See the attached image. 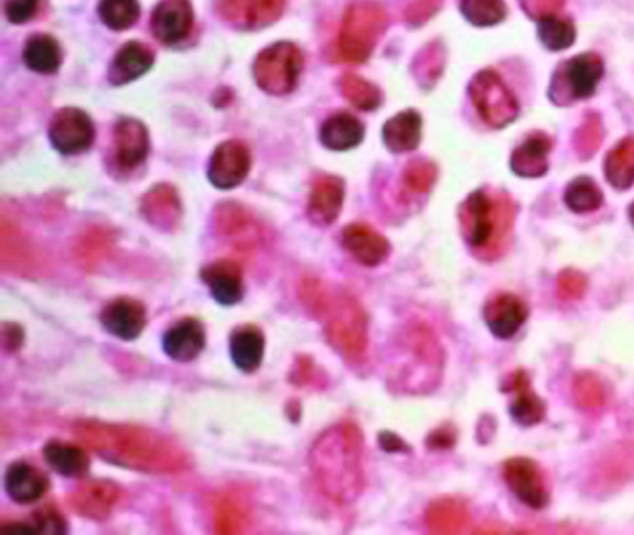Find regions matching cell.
Segmentation results:
<instances>
[{
	"mask_svg": "<svg viewBox=\"0 0 634 535\" xmlns=\"http://www.w3.org/2000/svg\"><path fill=\"white\" fill-rule=\"evenodd\" d=\"M43 455L52 472L63 477H83L90 472V455L81 447L51 441L45 445Z\"/></svg>",
	"mask_w": 634,
	"mask_h": 535,
	"instance_id": "29",
	"label": "cell"
},
{
	"mask_svg": "<svg viewBox=\"0 0 634 535\" xmlns=\"http://www.w3.org/2000/svg\"><path fill=\"white\" fill-rule=\"evenodd\" d=\"M310 305L322 314L325 331L334 348L353 360L363 357L367 346V319L359 302L343 293L330 296L318 290Z\"/></svg>",
	"mask_w": 634,
	"mask_h": 535,
	"instance_id": "4",
	"label": "cell"
},
{
	"mask_svg": "<svg viewBox=\"0 0 634 535\" xmlns=\"http://www.w3.org/2000/svg\"><path fill=\"white\" fill-rule=\"evenodd\" d=\"M454 443H456V431L451 427H442L427 439V445L432 449H449L454 447Z\"/></svg>",
	"mask_w": 634,
	"mask_h": 535,
	"instance_id": "48",
	"label": "cell"
},
{
	"mask_svg": "<svg viewBox=\"0 0 634 535\" xmlns=\"http://www.w3.org/2000/svg\"><path fill=\"white\" fill-rule=\"evenodd\" d=\"M23 57H25L28 69L43 73V75H51L55 71H59L61 61H63L59 43L49 35H37V37L28 38Z\"/></svg>",
	"mask_w": 634,
	"mask_h": 535,
	"instance_id": "31",
	"label": "cell"
},
{
	"mask_svg": "<svg viewBox=\"0 0 634 535\" xmlns=\"http://www.w3.org/2000/svg\"><path fill=\"white\" fill-rule=\"evenodd\" d=\"M468 520V513L457 501H439L430 511V525L439 534H454Z\"/></svg>",
	"mask_w": 634,
	"mask_h": 535,
	"instance_id": "39",
	"label": "cell"
},
{
	"mask_svg": "<svg viewBox=\"0 0 634 535\" xmlns=\"http://www.w3.org/2000/svg\"><path fill=\"white\" fill-rule=\"evenodd\" d=\"M604 174L617 190H629L634 183V138H626L610 150Z\"/></svg>",
	"mask_w": 634,
	"mask_h": 535,
	"instance_id": "32",
	"label": "cell"
},
{
	"mask_svg": "<svg viewBox=\"0 0 634 535\" xmlns=\"http://www.w3.org/2000/svg\"><path fill=\"white\" fill-rule=\"evenodd\" d=\"M421 129L423 121L418 111H401L385 123L383 141L394 153L413 152L421 143Z\"/></svg>",
	"mask_w": 634,
	"mask_h": 535,
	"instance_id": "26",
	"label": "cell"
},
{
	"mask_svg": "<svg viewBox=\"0 0 634 535\" xmlns=\"http://www.w3.org/2000/svg\"><path fill=\"white\" fill-rule=\"evenodd\" d=\"M140 13L138 0H102L99 4L103 23L114 31H126L129 26L136 25Z\"/></svg>",
	"mask_w": 634,
	"mask_h": 535,
	"instance_id": "35",
	"label": "cell"
},
{
	"mask_svg": "<svg viewBox=\"0 0 634 535\" xmlns=\"http://www.w3.org/2000/svg\"><path fill=\"white\" fill-rule=\"evenodd\" d=\"M11 326L7 324L4 326V332H2V336H4V346L9 348V350H16L21 344H23V331L16 326L14 329V334H11Z\"/></svg>",
	"mask_w": 634,
	"mask_h": 535,
	"instance_id": "50",
	"label": "cell"
},
{
	"mask_svg": "<svg viewBox=\"0 0 634 535\" xmlns=\"http://www.w3.org/2000/svg\"><path fill=\"white\" fill-rule=\"evenodd\" d=\"M79 437L95 447L103 457L136 469H178L179 455L155 435L129 427H111L85 423L79 427Z\"/></svg>",
	"mask_w": 634,
	"mask_h": 535,
	"instance_id": "1",
	"label": "cell"
},
{
	"mask_svg": "<svg viewBox=\"0 0 634 535\" xmlns=\"http://www.w3.org/2000/svg\"><path fill=\"white\" fill-rule=\"evenodd\" d=\"M629 216H631V222H633L634 226V204L631 205V210H629Z\"/></svg>",
	"mask_w": 634,
	"mask_h": 535,
	"instance_id": "51",
	"label": "cell"
},
{
	"mask_svg": "<svg viewBox=\"0 0 634 535\" xmlns=\"http://www.w3.org/2000/svg\"><path fill=\"white\" fill-rule=\"evenodd\" d=\"M344 183L337 176H320L308 195V219L315 226H330L343 207Z\"/></svg>",
	"mask_w": 634,
	"mask_h": 535,
	"instance_id": "15",
	"label": "cell"
},
{
	"mask_svg": "<svg viewBox=\"0 0 634 535\" xmlns=\"http://www.w3.org/2000/svg\"><path fill=\"white\" fill-rule=\"evenodd\" d=\"M512 217V204L502 191H494V195L483 190L473 191L459 210L466 242L485 260H495L506 250Z\"/></svg>",
	"mask_w": 634,
	"mask_h": 535,
	"instance_id": "3",
	"label": "cell"
},
{
	"mask_svg": "<svg viewBox=\"0 0 634 535\" xmlns=\"http://www.w3.org/2000/svg\"><path fill=\"white\" fill-rule=\"evenodd\" d=\"M439 4H442V0H415L407 11V21L411 25H419V23L432 19V14L439 9Z\"/></svg>",
	"mask_w": 634,
	"mask_h": 535,
	"instance_id": "47",
	"label": "cell"
},
{
	"mask_svg": "<svg viewBox=\"0 0 634 535\" xmlns=\"http://www.w3.org/2000/svg\"><path fill=\"white\" fill-rule=\"evenodd\" d=\"M461 13L476 26H494L506 19L504 0H461Z\"/></svg>",
	"mask_w": 634,
	"mask_h": 535,
	"instance_id": "37",
	"label": "cell"
},
{
	"mask_svg": "<svg viewBox=\"0 0 634 535\" xmlns=\"http://www.w3.org/2000/svg\"><path fill=\"white\" fill-rule=\"evenodd\" d=\"M164 353L176 362H190L206 346V331L198 319H181L165 332L162 338Z\"/></svg>",
	"mask_w": 634,
	"mask_h": 535,
	"instance_id": "19",
	"label": "cell"
},
{
	"mask_svg": "<svg viewBox=\"0 0 634 535\" xmlns=\"http://www.w3.org/2000/svg\"><path fill=\"white\" fill-rule=\"evenodd\" d=\"M538 37L542 40L548 51H564L574 45L576 40V28L571 21L566 19H545L540 21V28H538Z\"/></svg>",
	"mask_w": 634,
	"mask_h": 535,
	"instance_id": "36",
	"label": "cell"
},
{
	"mask_svg": "<svg viewBox=\"0 0 634 535\" xmlns=\"http://www.w3.org/2000/svg\"><path fill=\"white\" fill-rule=\"evenodd\" d=\"M574 396H576V401H578L580 407L597 408L604 403L602 384L592 374H583V377L576 379Z\"/></svg>",
	"mask_w": 634,
	"mask_h": 535,
	"instance_id": "42",
	"label": "cell"
},
{
	"mask_svg": "<svg viewBox=\"0 0 634 535\" xmlns=\"http://www.w3.org/2000/svg\"><path fill=\"white\" fill-rule=\"evenodd\" d=\"M379 445L387 451V453H399V451H407V445L395 433H380Z\"/></svg>",
	"mask_w": 634,
	"mask_h": 535,
	"instance_id": "49",
	"label": "cell"
},
{
	"mask_svg": "<svg viewBox=\"0 0 634 535\" xmlns=\"http://www.w3.org/2000/svg\"><path fill=\"white\" fill-rule=\"evenodd\" d=\"M230 357L242 372H256L265 360V334L253 324L240 326L230 336Z\"/></svg>",
	"mask_w": 634,
	"mask_h": 535,
	"instance_id": "24",
	"label": "cell"
},
{
	"mask_svg": "<svg viewBox=\"0 0 634 535\" xmlns=\"http://www.w3.org/2000/svg\"><path fill=\"white\" fill-rule=\"evenodd\" d=\"M564 202L576 214L595 212L602 205V191L592 179L580 176L568 183L566 193H564Z\"/></svg>",
	"mask_w": 634,
	"mask_h": 535,
	"instance_id": "33",
	"label": "cell"
},
{
	"mask_svg": "<svg viewBox=\"0 0 634 535\" xmlns=\"http://www.w3.org/2000/svg\"><path fill=\"white\" fill-rule=\"evenodd\" d=\"M193 11L188 0H162L152 14V33L164 45H176L188 37Z\"/></svg>",
	"mask_w": 634,
	"mask_h": 535,
	"instance_id": "14",
	"label": "cell"
},
{
	"mask_svg": "<svg viewBox=\"0 0 634 535\" xmlns=\"http://www.w3.org/2000/svg\"><path fill=\"white\" fill-rule=\"evenodd\" d=\"M286 0H218V13L234 28L256 31L279 21Z\"/></svg>",
	"mask_w": 634,
	"mask_h": 535,
	"instance_id": "11",
	"label": "cell"
},
{
	"mask_svg": "<svg viewBox=\"0 0 634 535\" xmlns=\"http://www.w3.org/2000/svg\"><path fill=\"white\" fill-rule=\"evenodd\" d=\"M119 499V489L111 482H87L77 487L71 496V506L77 513L91 520H105Z\"/></svg>",
	"mask_w": 634,
	"mask_h": 535,
	"instance_id": "22",
	"label": "cell"
},
{
	"mask_svg": "<svg viewBox=\"0 0 634 535\" xmlns=\"http://www.w3.org/2000/svg\"><path fill=\"white\" fill-rule=\"evenodd\" d=\"M559 290L564 298H580L586 290V278L580 272L566 270L560 274Z\"/></svg>",
	"mask_w": 634,
	"mask_h": 535,
	"instance_id": "46",
	"label": "cell"
},
{
	"mask_svg": "<svg viewBox=\"0 0 634 535\" xmlns=\"http://www.w3.org/2000/svg\"><path fill=\"white\" fill-rule=\"evenodd\" d=\"M343 246L363 266H379L391 252L389 242L367 224H351L343 229Z\"/></svg>",
	"mask_w": 634,
	"mask_h": 535,
	"instance_id": "17",
	"label": "cell"
},
{
	"mask_svg": "<svg viewBox=\"0 0 634 535\" xmlns=\"http://www.w3.org/2000/svg\"><path fill=\"white\" fill-rule=\"evenodd\" d=\"M526 317H528V308L514 294L495 296L483 310L485 324L497 338H512L516 332L520 331Z\"/></svg>",
	"mask_w": 634,
	"mask_h": 535,
	"instance_id": "18",
	"label": "cell"
},
{
	"mask_svg": "<svg viewBox=\"0 0 634 535\" xmlns=\"http://www.w3.org/2000/svg\"><path fill=\"white\" fill-rule=\"evenodd\" d=\"M512 391H516V401L509 407V415L524 427H532L544 419V401L533 395L530 381L524 372H516L512 379Z\"/></svg>",
	"mask_w": 634,
	"mask_h": 535,
	"instance_id": "30",
	"label": "cell"
},
{
	"mask_svg": "<svg viewBox=\"0 0 634 535\" xmlns=\"http://www.w3.org/2000/svg\"><path fill=\"white\" fill-rule=\"evenodd\" d=\"M105 331L121 341H136L148 324V310L136 298H117L103 308Z\"/></svg>",
	"mask_w": 634,
	"mask_h": 535,
	"instance_id": "13",
	"label": "cell"
},
{
	"mask_svg": "<svg viewBox=\"0 0 634 535\" xmlns=\"http://www.w3.org/2000/svg\"><path fill=\"white\" fill-rule=\"evenodd\" d=\"M566 0H520L521 11L533 21L552 19L562 11Z\"/></svg>",
	"mask_w": 634,
	"mask_h": 535,
	"instance_id": "44",
	"label": "cell"
},
{
	"mask_svg": "<svg viewBox=\"0 0 634 535\" xmlns=\"http://www.w3.org/2000/svg\"><path fill=\"white\" fill-rule=\"evenodd\" d=\"M550 147H552V143L542 133H536L532 138H528L516 152L512 153V159H509L512 171L520 178H542L548 171Z\"/></svg>",
	"mask_w": 634,
	"mask_h": 535,
	"instance_id": "25",
	"label": "cell"
},
{
	"mask_svg": "<svg viewBox=\"0 0 634 535\" xmlns=\"http://www.w3.org/2000/svg\"><path fill=\"white\" fill-rule=\"evenodd\" d=\"M33 525L37 534L63 535L67 534V520L63 513L55 508H43L37 513H33Z\"/></svg>",
	"mask_w": 634,
	"mask_h": 535,
	"instance_id": "43",
	"label": "cell"
},
{
	"mask_svg": "<svg viewBox=\"0 0 634 535\" xmlns=\"http://www.w3.org/2000/svg\"><path fill=\"white\" fill-rule=\"evenodd\" d=\"M253 157L242 141H224L210 157L208 178L218 190H234L250 171Z\"/></svg>",
	"mask_w": 634,
	"mask_h": 535,
	"instance_id": "10",
	"label": "cell"
},
{
	"mask_svg": "<svg viewBox=\"0 0 634 535\" xmlns=\"http://www.w3.org/2000/svg\"><path fill=\"white\" fill-rule=\"evenodd\" d=\"M365 138V128L355 115L337 114L325 121L320 129V141L327 150L347 152L353 150Z\"/></svg>",
	"mask_w": 634,
	"mask_h": 535,
	"instance_id": "28",
	"label": "cell"
},
{
	"mask_svg": "<svg viewBox=\"0 0 634 535\" xmlns=\"http://www.w3.org/2000/svg\"><path fill=\"white\" fill-rule=\"evenodd\" d=\"M150 153V133L138 119L124 117L115 126V162L124 169H133Z\"/></svg>",
	"mask_w": 634,
	"mask_h": 535,
	"instance_id": "16",
	"label": "cell"
},
{
	"mask_svg": "<svg viewBox=\"0 0 634 535\" xmlns=\"http://www.w3.org/2000/svg\"><path fill=\"white\" fill-rule=\"evenodd\" d=\"M303 71V52L292 43H277L258 55L254 64L256 83L268 95H289Z\"/></svg>",
	"mask_w": 634,
	"mask_h": 535,
	"instance_id": "6",
	"label": "cell"
},
{
	"mask_svg": "<svg viewBox=\"0 0 634 535\" xmlns=\"http://www.w3.org/2000/svg\"><path fill=\"white\" fill-rule=\"evenodd\" d=\"M387 25L385 9L377 2H356L344 14L339 51L349 63H363L377 47Z\"/></svg>",
	"mask_w": 634,
	"mask_h": 535,
	"instance_id": "5",
	"label": "cell"
},
{
	"mask_svg": "<svg viewBox=\"0 0 634 535\" xmlns=\"http://www.w3.org/2000/svg\"><path fill=\"white\" fill-rule=\"evenodd\" d=\"M141 214L153 228L169 229L178 224L181 214L178 193L172 186H155L141 200Z\"/></svg>",
	"mask_w": 634,
	"mask_h": 535,
	"instance_id": "23",
	"label": "cell"
},
{
	"mask_svg": "<svg viewBox=\"0 0 634 535\" xmlns=\"http://www.w3.org/2000/svg\"><path fill=\"white\" fill-rule=\"evenodd\" d=\"M313 467L322 491L334 501H353L361 491V437L355 427L341 425L318 439Z\"/></svg>",
	"mask_w": 634,
	"mask_h": 535,
	"instance_id": "2",
	"label": "cell"
},
{
	"mask_svg": "<svg viewBox=\"0 0 634 535\" xmlns=\"http://www.w3.org/2000/svg\"><path fill=\"white\" fill-rule=\"evenodd\" d=\"M153 64V52L141 43H127L121 51L115 55L109 69V81L114 85H127L145 75Z\"/></svg>",
	"mask_w": 634,
	"mask_h": 535,
	"instance_id": "27",
	"label": "cell"
},
{
	"mask_svg": "<svg viewBox=\"0 0 634 535\" xmlns=\"http://www.w3.org/2000/svg\"><path fill=\"white\" fill-rule=\"evenodd\" d=\"M435 179H437V167L427 159L411 162L403 174V181H406L409 191H413V193H427L432 190Z\"/></svg>",
	"mask_w": 634,
	"mask_h": 535,
	"instance_id": "41",
	"label": "cell"
},
{
	"mask_svg": "<svg viewBox=\"0 0 634 535\" xmlns=\"http://www.w3.org/2000/svg\"><path fill=\"white\" fill-rule=\"evenodd\" d=\"M602 140V123L600 117L595 114L586 115L583 126L576 131L574 135V150L578 153V157H592Z\"/></svg>",
	"mask_w": 634,
	"mask_h": 535,
	"instance_id": "40",
	"label": "cell"
},
{
	"mask_svg": "<svg viewBox=\"0 0 634 535\" xmlns=\"http://www.w3.org/2000/svg\"><path fill=\"white\" fill-rule=\"evenodd\" d=\"M471 102L490 128L502 129L518 117V102L514 93L495 71H482L470 83Z\"/></svg>",
	"mask_w": 634,
	"mask_h": 535,
	"instance_id": "8",
	"label": "cell"
},
{
	"mask_svg": "<svg viewBox=\"0 0 634 535\" xmlns=\"http://www.w3.org/2000/svg\"><path fill=\"white\" fill-rule=\"evenodd\" d=\"M38 0H7V16L14 25H23L37 13Z\"/></svg>",
	"mask_w": 634,
	"mask_h": 535,
	"instance_id": "45",
	"label": "cell"
},
{
	"mask_svg": "<svg viewBox=\"0 0 634 535\" xmlns=\"http://www.w3.org/2000/svg\"><path fill=\"white\" fill-rule=\"evenodd\" d=\"M202 281L208 284L218 305L234 306L244 298V278L240 264L234 260H220L202 270Z\"/></svg>",
	"mask_w": 634,
	"mask_h": 535,
	"instance_id": "20",
	"label": "cell"
},
{
	"mask_svg": "<svg viewBox=\"0 0 634 535\" xmlns=\"http://www.w3.org/2000/svg\"><path fill=\"white\" fill-rule=\"evenodd\" d=\"M218 229L226 238H236L240 243L254 240V224L238 205L224 204L218 207Z\"/></svg>",
	"mask_w": 634,
	"mask_h": 535,
	"instance_id": "34",
	"label": "cell"
},
{
	"mask_svg": "<svg viewBox=\"0 0 634 535\" xmlns=\"http://www.w3.org/2000/svg\"><path fill=\"white\" fill-rule=\"evenodd\" d=\"M4 489L13 501L21 503V506H28L47 494L49 479L35 465H31L26 461H16L7 469Z\"/></svg>",
	"mask_w": 634,
	"mask_h": 535,
	"instance_id": "21",
	"label": "cell"
},
{
	"mask_svg": "<svg viewBox=\"0 0 634 535\" xmlns=\"http://www.w3.org/2000/svg\"><path fill=\"white\" fill-rule=\"evenodd\" d=\"M602 75H604L602 59L595 52H583L562 63L554 73V81L550 85V99L559 105L586 99L597 91Z\"/></svg>",
	"mask_w": 634,
	"mask_h": 535,
	"instance_id": "7",
	"label": "cell"
},
{
	"mask_svg": "<svg viewBox=\"0 0 634 535\" xmlns=\"http://www.w3.org/2000/svg\"><path fill=\"white\" fill-rule=\"evenodd\" d=\"M49 140L57 152L77 155L87 152L95 140V128L90 115L77 107H67L52 117Z\"/></svg>",
	"mask_w": 634,
	"mask_h": 535,
	"instance_id": "9",
	"label": "cell"
},
{
	"mask_svg": "<svg viewBox=\"0 0 634 535\" xmlns=\"http://www.w3.org/2000/svg\"><path fill=\"white\" fill-rule=\"evenodd\" d=\"M341 91H343L344 97L361 111H373L383 102L380 91L361 76L344 75L343 81H341Z\"/></svg>",
	"mask_w": 634,
	"mask_h": 535,
	"instance_id": "38",
	"label": "cell"
},
{
	"mask_svg": "<svg viewBox=\"0 0 634 535\" xmlns=\"http://www.w3.org/2000/svg\"><path fill=\"white\" fill-rule=\"evenodd\" d=\"M504 477L507 487L518 496L521 503L530 506L532 510H542L548 506L544 477L532 459H509L504 465Z\"/></svg>",
	"mask_w": 634,
	"mask_h": 535,
	"instance_id": "12",
	"label": "cell"
}]
</instances>
